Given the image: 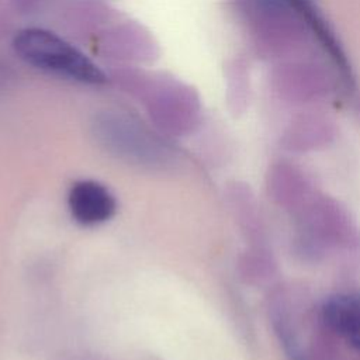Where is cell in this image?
<instances>
[{
  "label": "cell",
  "mask_w": 360,
  "mask_h": 360,
  "mask_svg": "<svg viewBox=\"0 0 360 360\" xmlns=\"http://www.w3.org/2000/svg\"><path fill=\"white\" fill-rule=\"evenodd\" d=\"M271 191L280 204H294L305 193V181L291 167L280 166L271 173Z\"/></svg>",
  "instance_id": "obj_4"
},
{
  "label": "cell",
  "mask_w": 360,
  "mask_h": 360,
  "mask_svg": "<svg viewBox=\"0 0 360 360\" xmlns=\"http://www.w3.org/2000/svg\"><path fill=\"white\" fill-rule=\"evenodd\" d=\"M13 1H15V3H18V4L21 3V4H28V6H30V4H31L32 1H35V0H13Z\"/></svg>",
  "instance_id": "obj_6"
},
{
  "label": "cell",
  "mask_w": 360,
  "mask_h": 360,
  "mask_svg": "<svg viewBox=\"0 0 360 360\" xmlns=\"http://www.w3.org/2000/svg\"><path fill=\"white\" fill-rule=\"evenodd\" d=\"M7 79V72H6V66L0 63V86L4 83V80Z\"/></svg>",
  "instance_id": "obj_5"
},
{
  "label": "cell",
  "mask_w": 360,
  "mask_h": 360,
  "mask_svg": "<svg viewBox=\"0 0 360 360\" xmlns=\"http://www.w3.org/2000/svg\"><path fill=\"white\" fill-rule=\"evenodd\" d=\"M13 46L21 59L41 70L89 84L105 82V76L97 65L51 31L25 28L15 35Z\"/></svg>",
  "instance_id": "obj_1"
},
{
  "label": "cell",
  "mask_w": 360,
  "mask_h": 360,
  "mask_svg": "<svg viewBox=\"0 0 360 360\" xmlns=\"http://www.w3.org/2000/svg\"><path fill=\"white\" fill-rule=\"evenodd\" d=\"M321 318L325 326L360 350V298L335 295L325 301Z\"/></svg>",
  "instance_id": "obj_3"
},
{
  "label": "cell",
  "mask_w": 360,
  "mask_h": 360,
  "mask_svg": "<svg viewBox=\"0 0 360 360\" xmlns=\"http://www.w3.org/2000/svg\"><path fill=\"white\" fill-rule=\"evenodd\" d=\"M69 207L79 222L89 225L110 218L115 205L112 197L103 186L94 181H80L70 190Z\"/></svg>",
  "instance_id": "obj_2"
}]
</instances>
